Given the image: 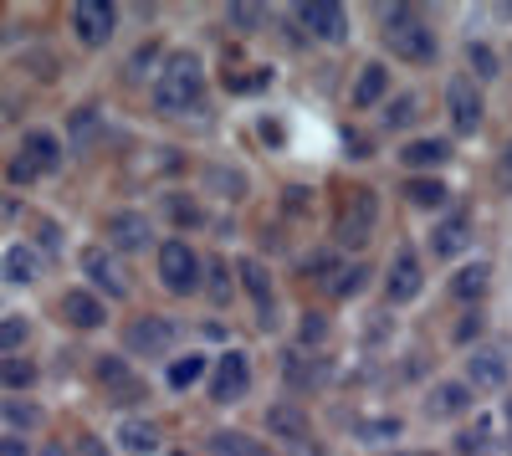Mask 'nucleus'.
I'll use <instances>...</instances> for the list:
<instances>
[{"label":"nucleus","instance_id":"25","mask_svg":"<svg viewBox=\"0 0 512 456\" xmlns=\"http://www.w3.org/2000/svg\"><path fill=\"white\" fill-rule=\"evenodd\" d=\"M487 287H492V267L487 262H461L456 272H451V298L456 303H482L487 298Z\"/></svg>","mask_w":512,"mask_h":456},{"label":"nucleus","instance_id":"43","mask_svg":"<svg viewBox=\"0 0 512 456\" xmlns=\"http://www.w3.org/2000/svg\"><path fill=\"white\" fill-rule=\"evenodd\" d=\"M226 26L251 36V31H262V26H267V11H262V6H246V0H236V6H226Z\"/></svg>","mask_w":512,"mask_h":456},{"label":"nucleus","instance_id":"14","mask_svg":"<svg viewBox=\"0 0 512 456\" xmlns=\"http://www.w3.org/2000/svg\"><path fill=\"white\" fill-rule=\"evenodd\" d=\"M93 375H98V385L113 395V405H139V400H149L144 380L134 375V364H128L123 354H98Z\"/></svg>","mask_w":512,"mask_h":456},{"label":"nucleus","instance_id":"5","mask_svg":"<svg viewBox=\"0 0 512 456\" xmlns=\"http://www.w3.org/2000/svg\"><path fill=\"white\" fill-rule=\"evenodd\" d=\"M123 344H128V354H134V359H169V354H175V344H180V323L164 318V313H144V318L128 323Z\"/></svg>","mask_w":512,"mask_h":456},{"label":"nucleus","instance_id":"34","mask_svg":"<svg viewBox=\"0 0 512 456\" xmlns=\"http://www.w3.org/2000/svg\"><path fill=\"white\" fill-rule=\"evenodd\" d=\"M98 129H103V113H98L93 103L72 108V118H67V139H72V149H88V144L98 139Z\"/></svg>","mask_w":512,"mask_h":456},{"label":"nucleus","instance_id":"57","mask_svg":"<svg viewBox=\"0 0 512 456\" xmlns=\"http://www.w3.org/2000/svg\"><path fill=\"white\" fill-rule=\"evenodd\" d=\"M507 451H512V436H507Z\"/></svg>","mask_w":512,"mask_h":456},{"label":"nucleus","instance_id":"29","mask_svg":"<svg viewBox=\"0 0 512 456\" xmlns=\"http://www.w3.org/2000/svg\"><path fill=\"white\" fill-rule=\"evenodd\" d=\"M236 262H226V257H216V262H205V293H210V303L216 308H226L231 298H236Z\"/></svg>","mask_w":512,"mask_h":456},{"label":"nucleus","instance_id":"4","mask_svg":"<svg viewBox=\"0 0 512 456\" xmlns=\"http://www.w3.org/2000/svg\"><path fill=\"white\" fill-rule=\"evenodd\" d=\"M154 272H159V287H164V293H175V298H195V293H205V257L195 252L185 236L159 241Z\"/></svg>","mask_w":512,"mask_h":456},{"label":"nucleus","instance_id":"37","mask_svg":"<svg viewBox=\"0 0 512 456\" xmlns=\"http://www.w3.org/2000/svg\"><path fill=\"white\" fill-rule=\"evenodd\" d=\"M205 185L216 195H226V200H246V170H236V164H210Z\"/></svg>","mask_w":512,"mask_h":456},{"label":"nucleus","instance_id":"2","mask_svg":"<svg viewBox=\"0 0 512 456\" xmlns=\"http://www.w3.org/2000/svg\"><path fill=\"white\" fill-rule=\"evenodd\" d=\"M379 21H384V47H390V57H400L410 67H431L441 57V41H436L431 21L415 6H384Z\"/></svg>","mask_w":512,"mask_h":456},{"label":"nucleus","instance_id":"30","mask_svg":"<svg viewBox=\"0 0 512 456\" xmlns=\"http://www.w3.org/2000/svg\"><path fill=\"white\" fill-rule=\"evenodd\" d=\"M466 67H472V82L482 88V82H497L502 77V57L492 41H466Z\"/></svg>","mask_w":512,"mask_h":456},{"label":"nucleus","instance_id":"54","mask_svg":"<svg viewBox=\"0 0 512 456\" xmlns=\"http://www.w3.org/2000/svg\"><path fill=\"white\" fill-rule=\"evenodd\" d=\"M349 149H354L349 159H369V139L364 134H349Z\"/></svg>","mask_w":512,"mask_h":456},{"label":"nucleus","instance_id":"42","mask_svg":"<svg viewBox=\"0 0 512 456\" xmlns=\"http://www.w3.org/2000/svg\"><path fill=\"white\" fill-rule=\"evenodd\" d=\"M364 282H369V267H364V262H349L344 272L333 277L328 293H333V298H359V293H364Z\"/></svg>","mask_w":512,"mask_h":456},{"label":"nucleus","instance_id":"16","mask_svg":"<svg viewBox=\"0 0 512 456\" xmlns=\"http://www.w3.org/2000/svg\"><path fill=\"white\" fill-rule=\"evenodd\" d=\"M77 267H82V277L98 287V298H113V303L128 298V282H123V272H118V262H113L108 246H82Z\"/></svg>","mask_w":512,"mask_h":456},{"label":"nucleus","instance_id":"11","mask_svg":"<svg viewBox=\"0 0 512 456\" xmlns=\"http://www.w3.org/2000/svg\"><path fill=\"white\" fill-rule=\"evenodd\" d=\"M118 31V6L113 0H77L72 6V36L82 47H108Z\"/></svg>","mask_w":512,"mask_h":456},{"label":"nucleus","instance_id":"49","mask_svg":"<svg viewBox=\"0 0 512 456\" xmlns=\"http://www.w3.org/2000/svg\"><path fill=\"white\" fill-rule=\"evenodd\" d=\"M0 456H31V441L16 436V431H6V436H0Z\"/></svg>","mask_w":512,"mask_h":456},{"label":"nucleus","instance_id":"3","mask_svg":"<svg viewBox=\"0 0 512 456\" xmlns=\"http://www.w3.org/2000/svg\"><path fill=\"white\" fill-rule=\"evenodd\" d=\"M374 231H379V190H369V185L344 190V200L333 211V246L338 252H364Z\"/></svg>","mask_w":512,"mask_h":456},{"label":"nucleus","instance_id":"53","mask_svg":"<svg viewBox=\"0 0 512 456\" xmlns=\"http://www.w3.org/2000/svg\"><path fill=\"white\" fill-rule=\"evenodd\" d=\"M77 456H108V446H103L98 436H82V441H77Z\"/></svg>","mask_w":512,"mask_h":456},{"label":"nucleus","instance_id":"50","mask_svg":"<svg viewBox=\"0 0 512 456\" xmlns=\"http://www.w3.org/2000/svg\"><path fill=\"white\" fill-rule=\"evenodd\" d=\"M6 175H11V180H16V185H31V180H41V175H36V170H31V164H26V159H21V154H16V159H11V164H6Z\"/></svg>","mask_w":512,"mask_h":456},{"label":"nucleus","instance_id":"35","mask_svg":"<svg viewBox=\"0 0 512 456\" xmlns=\"http://www.w3.org/2000/svg\"><path fill=\"white\" fill-rule=\"evenodd\" d=\"M354 436L374 441V446H390V441L405 436V421L400 416H364V421H354Z\"/></svg>","mask_w":512,"mask_h":456},{"label":"nucleus","instance_id":"24","mask_svg":"<svg viewBox=\"0 0 512 456\" xmlns=\"http://www.w3.org/2000/svg\"><path fill=\"white\" fill-rule=\"evenodd\" d=\"M395 159L405 164L410 175H431V170H441V164L451 159V144H446V139H436V134H431V139H410Z\"/></svg>","mask_w":512,"mask_h":456},{"label":"nucleus","instance_id":"51","mask_svg":"<svg viewBox=\"0 0 512 456\" xmlns=\"http://www.w3.org/2000/svg\"><path fill=\"white\" fill-rule=\"evenodd\" d=\"M154 62H159V47L149 41V47H139V52H134V62H128V67H134V72H149Z\"/></svg>","mask_w":512,"mask_h":456},{"label":"nucleus","instance_id":"38","mask_svg":"<svg viewBox=\"0 0 512 456\" xmlns=\"http://www.w3.org/2000/svg\"><path fill=\"white\" fill-rule=\"evenodd\" d=\"M164 211H169V221H175L180 231L205 226V205H200L195 195H164Z\"/></svg>","mask_w":512,"mask_h":456},{"label":"nucleus","instance_id":"55","mask_svg":"<svg viewBox=\"0 0 512 456\" xmlns=\"http://www.w3.org/2000/svg\"><path fill=\"white\" fill-rule=\"evenodd\" d=\"M502 421H507V436H512V400H502Z\"/></svg>","mask_w":512,"mask_h":456},{"label":"nucleus","instance_id":"46","mask_svg":"<svg viewBox=\"0 0 512 456\" xmlns=\"http://www.w3.org/2000/svg\"><path fill=\"white\" fill-rule=\"evenodd\" d=\"M323 339H328V318H323V313H303V323H297V344L318 349Z\"/></svg>","mask_w":512,"mask_h":456},{"label":"nucleus","instance_id":"21","mask_svg":"<svg viewBox=\"0 0 512 456\" xmlns=\"http://www.w3.org/2000/svg\"><path fill=\"white\" fill-rule=\"evenodd\" d=\"M349 103H354L359 113H369V108H384V103H390V67H384V62H364V67H359V77H354V93H349Z\"/></svg>","mask_w":512,"mask_h":456},{"label":"nucleus","instance_id":"22","mask_svg":"<svg viewBox=\"0 0 512 456\" xmlns=\"http://www.w3.org/2000/svg\"><path fill=\"white\" fill-rule=\"evenodd\" d=\"M0 277H6L11 287H31L41 277V252L31 241H11L6 252H0Z\"/></svg>","mask_w":512,"mask_h":456},{"label":"nucleus","instance_id":"6","mask_svg":"<svg viewBox=\"0 0 512 456\" xmlns=\"http://www.w3.org/2000/svg\"><path fill=\"white\" fill-rule=\"evenodd\" d=\"M251 395V354L226 349L210 359V400L216 405H241Z\"/></svg>","mask_w":512,"mask_h":456},{"label":"nucleus","instance_id":"9","mask_svg":"<svg viewBox=\"0 0 512 456\" xmlns=\"http://www.w3.org/2000/svg\"><path fill=\"white\" fill-rule=\"evenodd\" d=\"M297 26L313 41H323V47L349 41V11L338 6V0H303V6H297Z\"/></svg>","mask_w":512,"mask_h":456},{"label":"nucleus","instance_id":"47","mask_svg":"<svg viewBox=\"0 0 512 456\" xmlns=\"http://www.w3.org/2000/svg\"><path fill=\"white\" fill-rule=\"evenodd\" d=\"M497 190L502 195H512V139L502 144V154H497Z\"/></svg>","mask_w":512,"mask_h":456},{"label":"nucleus","instance_id":"44","mask_svg":"<svg viewBox=\"0 0 512 456\" xmlns=\"http://www.w3.org/2000/svg\"><path fill=\"white\" fill-rule=\"evenodd\" d=\"M482 334H487V313H482V308H466V313H461V323L451 328V339H456L461 349H466V344L477 349V339H482Z\"/></svg>","mask_w":512,"mask_h":456},{"label":"nucleus","instance_id":"32","mask_svg":"<svg viewBox=\"0 0 512 456\" xmlns=\"http://www.w3.org/2000/svg\"><path fill=\"white\" fill-rule=\"evenodd\" d=\"M36 380H41L36 359H26V354H6V359H0V390H31Z\"/></svg>","mask_w":512,"mask_h":456},{"label":"nucleus","instance_id":"10","mask_svg":"<svg viewBox=\"0 0 512 456\" xmlns=\"http://www.w3.org/2000/svg\"><path fill=\"white\" fill-rule=\"evenodd\" d=\"M446 113H451V129L456 134H477L482 118H487V103H482V88L466 72H456L446 82Z\"/></svg>","mask_w":512,"mask_h":456},{"label":"nucleus","instance_id":"15","mask_svg":"<svg viewBox=\"0 0 512 456\" xmlns=\"http://www.w3.org/2000/svg\"><path fill=\"white\" fill-rule=\"evenodd\" d=\"M267 436L282 441V446H292V451H308V441H313L308 410L297 405V400H277V405H267Z\"/></svg>","mask_w":512,"mask_h":456},{"label":"nucleus","instance_id":"26","mask_svg":"<svg viewBox=\"0 0 512 456\" xmlns=\"http://www.w3.org/2000/svg\"><path fill=\"white\" fill-rule=\"evenodd\" d=\"M405 200L415 205V211H446L451 185H446L441 175H410V180H405Z\"/></svg>","mask_w":512,"mask_h":456},{"label":"nucleus","instance_id":"31","mask_svg":"<svg viewBox=\"0 0 512 456\" xmlns=\"http://www.w3.org/2000/svg\"><path fill=\"white\" fill-rule=\"evenodd\" d=\"M297 272H303L308 282H323V287H333V277L344 272V262H338V246H318V252H308L303 262H297Z\"/></svg>","mask_w":512,"mask_h":456},{"label":"nucleus","instance_id":"23","mask_svg":"<svg viewBox=\"0 0 512 456\" xmlns=\"http://www.w3.org/2000/svg\"><path fill=\"white\" fill-rule=\"evenodd\" d=\"M113 441H118L128 456H149V451L164 446V436H159V426H154L149 416H123V421L113 426Z\"/></svg>","mask_w":512,"mask_h":456},{"label":"nucleus","instance_id":"52","mask_svg":"<svg viewBox=\"0 0 512 456\" xmlns=\"http://www.w3.org/2000/svg\"><path fill=\"white\" fill-rule=\"evenodd\" d=\"M303 205H313V190H303V185H292V190H287V211L297 216V211H303Z\"/></svg>","mask_w":512,"mask_h":456},{"label":"nucleus","instance_id":"40","mask_svg":"<svg viewBox=\"0 0 512 456\" xmlns=\"http://www.w3.org/2000/svg\"><path fill=\"white\" fill-rule=\"evenodd\" d=\"M262 88H272V72L267 67H241V72H226V93H262Z\"/></svg>","mask_w":512,"mask_h":456},{"label":"nucleus","instance_id":"19","mask_svg":"<svg viewBox=\"0 0 512 456\" xmlns=\"http://www.w3.org/2000/svg\"><path fill=\"white\" fill-rule=\"evenodd\" d=\"M466 246H472V216L466 211H446L436 226H431V257H461Z\"/></svg>","mask_w":512,"mask_h":456},{"label":"nucleus","instance_id":"17","mask_svg":"<svg viewBox=\"0 0 512 456\" xmlns=\"http://www.w3.org/2000/svg\"><path fill=\"white\" fill-rule=\"evenodd\" d=\"M57 308H62V323L77 328V334H93V328H103V318H108V303L93 293V287H67Z\"/></svg>","mask_w":512,"mask_h":456},{"label":"nucleus","instance_id":"36","mask_svg":"<svg viewBox=\"0 0 512 456\" xmlns=\"http://www.w3.org/2000/svg\"><path fill=\"white\" fill-rule=\"evenodd\" d=\"M420 108H425L420 93H395L390 103H384V129H395V134H400V129H415Z\"/></svg>","mask_w":512,"mask_h":456},{"label":"nucleus","instance_id":"56","mask_svg":"<svg viewBox=\"0 0 512 456\" xmlns=\"http://www.w3.org/2000/svg\"><path fill=\"white\" fill-rule=\"evenodd\" d=\"M36 456H67V451H62V446H41Z\"/></svg>","mask_w":512,"mask_h":456},{"label":"nucleus","instance_id":"48","mask_svg":"<svg viewBox=\"0 0 512 456\" xmlns=\"http://www.w3.org/2000/svg\"><path fill=\"white\" fill-rule=\"evenodd\" d=\"M57 246H62V231L52 221H41L36 226V252H57Z\"/></svg>","mask_w":512,"mask_h":456},{"label":"nucleus","instance_id":"13","mask_svg":"<svg viewBox=\"0 0 512 456\" xmlns=\"http://www.w3.org/2000/svg\"><path fill=\"white\" fill-rule=\"evenodd\" d=\"M425 293V267L420 257L410 252V246H400V252L390 257V267H384V303H415Z\"/></svg>","mask_w":512,"mask_h":456},{"label":"nucleus","instance_id":"45","mask_svg":"<svg viewBox=\"0 0 512 456\" xmlns=\"http://www.w3.org/2000/svg\"><path fill=\"white\" fill-rule=\"evenodd\" d=\"M0 416H6V426H11L16 436H26V431H36V426H41V410H36V405H26V400H21V405H16V400H11V405H0Z\"/></svg>","mask_w":512,"mask_h":456},{"label":"nucleus","instance_id":"18","mask_svg":"<svg viewBox=\"0 0 512 456\" xmlns=\"http://www.w3.org/2000/svg\"><path fill=\"white\" fill-rule=\"evenodd\" d=\"M472 405H477V390L466 380H436L431 395H425V416H431V421H456Z\"/></svg>","mask_w":512,"mask_h":456},{"label":"nucleus","instance_id":"12","mask_svg":"<svg viewBox=\"0 0 512 456\" xmlns=\"http://www.w3.org/2000/svg\"><path fill=\"white\" fill-rule=\"evenodd\" d=\"M236 282H241V293H246L251 308H256V323L272 328V318H277V287H272L267 262H262V257H241V262H236Z\"/></svg>","mask_w":512,"mask_h":456},{"label":"nucleus","instance_id":"27","mask_svg":"<svg viewBox=\"0 0 512 456\" xmlns=\"http://www.w3.org/2000/svg\"><path fill=\"white\" fill-rule=\"evenodd\" d=\"M282 375H287L292 390H323V385H328V359H318V354H292Z\"/></svg>","mask_w":512,"mask_h":456},{"label":"nucleus","instance_id":"58","mask_svg":"<svg viewBox=\"0 0 512 456\" xmlns=\"http://www.w3.org/2000/svg\"><path fill=\"white\" fill-rule=\"evenodd\" d=\"M390 456H405V451H390Z\"/></svg>","mask_w":512,"mask_h":456},{"label":"nucleus","instance_id":"28","mask_svg":"<svg viewBox=\"0 0 512 456\" xmlns=\"http://www.w3.org/2000/svg\"><path fill=\"white\" fill-rule=\"evenodd\" d=\"M205 369H210V354H200V349H185V354H175V359H169L164 380H169V390H190V385H200V380H205Z\"/></svg>","mask_w":512,"mask_h":456},{"label":"nucleus","instance_id":"1","mask_svg":"<svg viewBox=\"0 0 512 456\" xmlns=\"http://www.w3.org/2000/svg\"><path fill=\"white\" fill-rule=\"evenodd\" d=\"M149 103L159 118H185V113H205V62L195 52H169L164 67L154 72Z\"/></svg>","mask_w":512,"mask_h":456},{"label":"nucleus","instance_id":"33","mask_svg":"<svg viewBox=\"0 0 512 456\" xmlns=\"http://www.w3.org/2000/svg\"><path fill=\"white\" fill-rule=\"evenodd\" d=\"M210 456H267V441H256L246 431H216L210 436Z\"/></svg>","mask_w":512,"mask_h":456},{"label":"nucleus","instance_id":"20","mask_svg":"<svg viewBox=\"0 0 512 456\" xmlns=\"http://www.w3.org/2000/svg\"><path fill=\"white\" fill-rule=\"evenodd\" d=\"M36 175H57L62 170V139L52 129H26L21 134V149H16Z\"/></svg>","mask_w":512,"mask_h":456},{"label":"nucleus","instance_id":"39","mask_svg":"<svg viewBox=\"0 0 512 456\" xmlns=\"http://www.w3.org/2000/svg\"><path fill=\"white\" fill-rule=\"evenodd\" d=\"M487 451H492V421L477 416L472 426L456 436V456H487Z\"/></svg>","mask_w":512,"mask_h":456},{"label":"nucleus","instance_id":"41","mask_svg":"<svg viewBox=\"0 0 512 456\" xmlns=\"http://www.w3.org/2000/svg\"><path fill=\"white\" fill-rule=\"evenodd\" d=\"M26 339H31V323H26L21 313H6V318H0V359H6V354H21Z\"/></svg>","mask_w":512,"mask_h":456},{"label":"nucleus","instance_id":"7","mask_svg":"<svg viewBox=\"0 0 512 456\" xmlns=\"http://www.w3.org/2000/svg\"><path fill=\"white\" fill-rule=\"evenodd\" d=\"M103 246H108V252L134 257V252H144V246H154V221H149L144 211H134V205L108 211V216H103Z\"/></svg>","mask_w":512,"mask_h":456},{"label":"nucleus","instance_id":"8","mask_svg":"<svg viewBox=\"0 0 512 456\" xmlns=\"http://www.w3.org/2000/svg\"><path fill=\"white\" fill-rule=\"evenodd\" d=\"M461 380L472 385L477 395H497V390H507V380H512V359H507L497 344H477L472 354H466Z\"/></svg>","mask_w":512,"mask_h":456}]
</instances>
